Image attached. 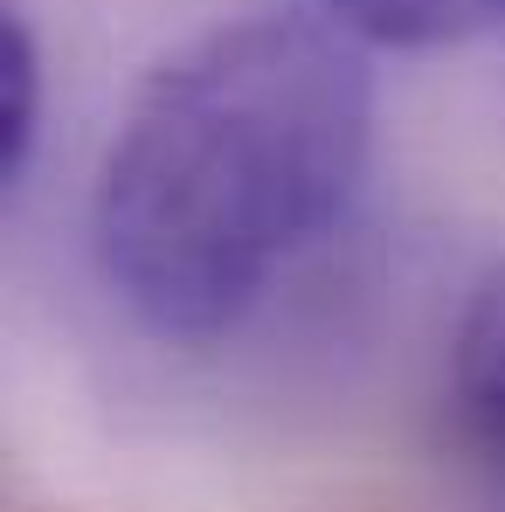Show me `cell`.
<instances>
[{
  "mask_svg": "<svg viewBox=\"0 0 505 512\" xmlns=\"http://www.w3.org/2000/svg\"><path fill=\"white\" fill-rule=\"evenodd\" d=\"M374 77L305 14H243L132 90L90 194L111 298L167 346L236 333L360 187Z\"/></svg>",
  "mask_w": 505,
  "mask_h": 512,
  "instance_id": "cell-1",
  "label": "cell"
},
{
  "mask_svg": "<svg viewBox=\"0 0 505 512\" xmlns=\"http://www.w3.org/2000/svg\"><path fill=\"white\" fill-rule=\"evenodd\" d=\"M450 416H457V436H464L492 506L505 512V263L478 277V291L457 312V333H450Z\"/></svg>",
  "mask_w": 505,
  "mask_h": 512,
  "instance_id": "cell-2",
  "label": "cell"
},
{
  "mask_svg": "<svg viewBox=\"0 0 505 512\" xmlns=\"http://www.w3.org/2000/svg\"><path fill=\"white\" fill-rule=\"evenodd\" d=\"M42 139V42L21 7L0 14V180L14 187Z\"/></svg>",
  "mask_w": 505,
  "mask_h": 512,
  "instance_id": "cell-3",
  "label": "cell"
},
{
  "mask_svg": "<svg viewBox=\"0 0 505 512\" xmlns=\"http://www.w3.org/2000/svg\"><path fill=\"white\" fill-rule=\"evenodd\" d=\"M499 0H326L346 35H367V42H395V49H429V42H450L464 28H478Z\"/></svg>",
  "mask_w": 505,
  "mask_h": 512,
  "instance_id": "cell-4",
  "label": "cell"
}]
</instances>
